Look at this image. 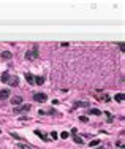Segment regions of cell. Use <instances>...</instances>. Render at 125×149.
Returning a JSON list of instances; mask_svg holds the SVG:
<instances>
[{"mask_svg": "<svg viewBox=\"0 0 125 149\" xmlns=\"http://www.w3.org/2000/svg\"><path fill=\"white\" fill-rule=\"evenodd\" d=\"M26 59H29V60H35V59H38V46H36V45L33 46L32 51H27Z\"/></svg>", "mask_w": 125, "mask_h": 149, "instance_id": "1", "label": "cell"}, {"mask_svg": "<svg viewBox=\"0 0 125 149\" xmlns=\"http://www.w3.org/2000/svg\"><path fill=\"white\" fill-rule=\"evenodd\" d=\"M33 100L38 102V103H45L48 98H46V94H35L33 95Z\"/></svg>", "mask_w": 125, "mask_h": 149, "instance_id": "2", "label": "cell"}, {"mask_svg": "<svg viewBox=\"0 0 125 149\" xmlns=\"http://www.w3.org/2000/svg\"><path fill=\"white\" fill-rule=\"evenodd\" d=\"M30 110H32V106H30V105H24V106H21V108H16V110H14V114H19V113H22V111L29 113Z\"/></svg>", "mask_w": 125, "mask_h": 149, "instance_id": "3", "label": "cell"}, {"mask_svg": "<svg viewBox=\"0 0 125 149\" xmlns=\"http://www.w3.org/2000/svg\"><path fill=\"white\" fill-rule=\"evenodd\" d=\"M8 84H10V86H13V87H17L19 86V78L17 76H10Z\"/></svg>", "mask_w": 125, "mask_h": 149, "instance_id": "4", "label": "cell"}, {"mask_svg": "<svg viewBox=\"0 0 125 149\" xmlns=\"http://www.w3.org/2000/svg\"><path fill=\"white\" fill-rule=\"evenodd\" d=\"M8 97H10V91H8V89H3V91H0V102H5Z\"/></svg>", "mask_w": 125, "mask_h": 149, "instance_id": "5", "label": "cell"}, {"mask_svg": "<svg viewBox=\"0 0 125 149\" xmlns=\"http://www.w3.org/2000/svg\"><path fill=\"white\" fill-rule=\"evenodd\" d=\"M26 79H27V82H29V84H33V86H35V76H33V75L26 73Z\"/></svg>", "mask_w": 125, "mask_h": 149, "instance_id": "6", "label": "cell"}, {"mask_svg": "<svg viewBox=\"0 0 125 149\" xmlns=\"http://www.w3.org/2000/svg\"><path fill=\"white\" fill-rule=\"evenodd\" d=\"M11 103H13L14 106L21 105V103H22V97H13V98H11Z\"/></svg>", "mask_w": 125, "mask_h": 149, "instance_id": "7", "label": "cell"}, {"mask_svg": "<svg viewBox=\"0 0 125 149\" xmlns=\"http://www.w3.org/2000/svg\"><path fill=\"white\" fill-rule=\"evenodd\" d=\"M45 82V78L43 76H35V86H41Z\"/></svg>", "mask_w": 125, "mask_h": 149, "instance_id": "8", "label": "cell"}, {"mask_svg": "<svg viewBox=\"0 0 125 149\" xmlns=\"http://www.w3.org/2000/svg\"><path fill=\"white\" fill-rule=\"evenodd\" d=\"M78 106H89V103H87V102H74V105H73V110H76Z\"/></svg>", "mask_w": 125, "mask_h": 149, "instance_id": "9", "label": "cell"}, {"mask_svg": "<svg viewBox=\"0 0 125 149\" xmlns=\"http://www.w3.org/2000/svg\"><path fill=\"white\" fill-rule=\"evenodd\" d=\"M11 57H13V54H11L10 51H3V52H2V59H5V60H10Z\"/></svg>", "mask_w": 125, "mask_h": 149, "instance_id": "10", "label": "cell"}, {"mask_svg": "<svg viewBox=\"0 0 125 149\" xmlns=\"http://www.w3.org/2000/svg\"><path fill=\"white\" fill-rule=\"evenodd\" d=\"M35 135H38V136H40L41 140H43V141H49V138H48V136H46L45 133H41L40 130H35Z\"/></svg>", "mask_w": 125, "mask_h": 149, "instance_id": "11", "label": "cell"}, {"mask_svg": "<svg viewBox=\"0 0 125 149\" xmlns=\"http://www.w3.org/2000/svg\"><path fill=\"white\" fill-rule=\"evenodd\" d=\"M0 79H2V82H8V79H10V75H8L7 71H3V75H2V78H0Z\"/></svg>", "mask_w": 125, "mask_h": 149, "instance_id": "12", "label": "cell"}, {"mask_svg": "<svg viewBox=\"0 0 125 149\" xmlns=\"http://www.w3.org/2000/svg\"><path fill=\"white\" fill-rule=\"evenodd\" d=\"M114 100H116V102H119V103H120V102H123V94H116V95H114Z\"/></svg>", "mask_w": 125, "mask_h": 149, "instance_id": "13", "label": "cell"}, {"mask_svg": "<svg viewBox=\"0 0 125 149\" xmlns=\"http://www.w3.org/2000/svg\"><path fill=\"white\" fill-rule=\"evenodd\" d=\"M73 140H74V143H78V144H82V143H84V141H82V138H81V136H78V135H74V136H73Z\"/></svg>", "mask_w": 125, "mask_h": 149, "instance_id": "14", "label": "cell"}, {"mask_svg": "<svg viewBox=\"0 0 125 149\" xmlns=\"http://www.w3.org/2000/svg\"><path fill=\"white\" fill-rule=\"evenodd\" d=\"M87 111H89L90 114H97V116H100V114H101V111H100V110H95V108H92V110H87Z\"/></svg>", "mask_w": 125, "mask_h": 149, "instance_id": "15", "label": "cell"}, {"mask_svg": "<svg viewBox=\"0 0 125 149\" xmlns=\"http://www.w3.org/2000/svg\"><path fill=\"white\" fill-rule=\"evenodd\" d=\"M100 144V140H92L90 141V147H93V146H98Z\"/></svg>", "mask_w": 125, "mask_h": 149, "instance_id": "16", "label": "cell"}, {"mask_svg": "<svg viewBox=\"0 0 125 149\" xmlns=\"http://www.w3.org/2000/svg\"><path fill=\"white\" fill-rule=\"evenodd\" d=\"M68 136H70V133H68V132H62V133H60V138H64V140H67Z\"/></svg>", "mask_w": 125, "mask_h": 149, "instance_id": "17", "label": "cell"}, {"mask_svg": "<svg viewBox=\"0 0 125 149\" xmlns=\"http://www.w3.org/2000/svg\"><path fill=\"white\" fill-rule=\"evenodd\" d=\"M54 110H49V111H43V110H40V114H52Z\"/></svg>", "mask_w": 125, "mask_h": 149, "instance_id": "18", "label": "cell"}, {"mask_svg": "<svg viewBox=\"0 0 125 149\" xmlns=\"http://www.w3.org/2000/svg\"><path fill=\"white\" fill-rule=\"evenodd\" d=\"M79 121H81V122H87L89 119H87V116H81V117H79Z\"/></svg>", "mask_w": 125, "mask_h": 149, "instance_id": "19", "label": "cell"}, {"mask_svg": "<svg viewBox=\"0 0 125 149\" xmlns=\"http://www.w3.org/2000/svg\"><path fill=\"white\" fill-rule=\"evenodd\" d=\"M117 146H119V147H123V140H120V141L117 143Z\"/></svg>", "mask_w": 125, "mask_h": 149, "instance_id": "20", "label": "cell"}, {"mask_svg": "<svg viewBox=\"0 0 125 149\" xmlns=\"http://www.w3.org/2000/svg\"><path fill=\"white\" fill-rule=\"evenodd\" d=\"M119 46H120V51H123V49H125V45H123V43H119Z\"/></svg>", "mask_w": 125, "mask_h": 149, "instance_id": "21", "label": "cell"}, {"mask_svg": "<svg viewBox=\"0 0 125 149\" xmlns=\"http://www.w3.org/2000/svg\"><path fill=\"white\" fill-rule=\"evenodd\" d=\"M51 135H52V138H54V140H55V138H57V136H59V133H55V132H52V133H51Z\"/></svg>", "mask_w": 125, "mask_h": 149, "instance_id": "22", "label": "cell"}, {"mask_svg": "<svg viewBox=\"0 0 125 149\" xmlns=\"http://www.w3.org/2000/svg\"><path fill=\"white\" fill-rule=\"evenodd\" d=\"M19 147H21V149H30L29 146H19Z\"/></svg>", "mask_w": 125, "mask_h": 149, "instance_id": "23", "label": "cell"}, {"mask_svg": "<svg viewBox=\"0 0 125 149\" xmlns=\"http://www.w3.org/2000/svg\"><path fill=\"white\" fill-rule=\"evenodd\" d=\"M97 149H103V147H97Z\"/></svg>", "mask_w": 125, "mask_h": 149, "instance_id": "24", "label": "cell"}]
</instances>
